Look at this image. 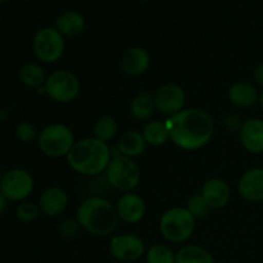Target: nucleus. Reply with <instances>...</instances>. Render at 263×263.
<instances>
[{
    "label": "nucleus",
    "mask_w": 263,
    "mask_h": 263,
    "mask_svg": "<svg viewBox=\"0 0 263 263\" xmlns=\"http://www.w3.org/2000/svg\"><path fill=\"white\" fill-rule=\"evenodd\" d=\"M170 140L182 151H198L207 145L215 134V122L200 108H185L166 121Z\"/></svg>",
    "instance_id": "f257e3e1"
},
{
    "label": "nucleus",
    "mask_w": 263,
    "mask_h": 263,
    "mask_svg": "<svg viewBox=\"0 0 263 263\" xmlns=\"http://www.w3.org/2000/svg\"><path fill=\"white\" fill-rule=\"evenodd\" d=\"M2 177H3V176H2V175H0V184H2Z\"/></svg>",
    "instance_id": "f704fd0d"
},
{
    "label": "nucleus",
    "mask_w": 263,
    "mask_h": 263,
    "mask_svg": "<svg viewBox=\"0 0 263 263\" xmlns=\"http://www.w3.org/2000/svg\"><path fill=\"white\" fill-rule=\"evenodd\" d=\"M84 15L77 10H66L61 13L55 20V28L67 37H76L81 35L85 30Z\"/></svg>",
    "instance_id": "6ab92c4d"
},
{
    "label": "nucleus",
    "mask_w": 263,
    "mask_h": 263,
    "mask_svg": "<svg viewBox=\"0 0 263 263\" xmlns=\"http://www.w3.org/2000/svg\"><path fill=\"white\" fill-rule=\"evenodd\" d=\"M120 67L128 76H141L151 67V55L140 46H133L123 51L120 59Z\"/></svg>",
    "instance_id": "f3484780"
},
{
    "label": "nucleus",
    "mask_w": 263,
    "mask_h": 263,
    "mask_svg": "<svg viewBox=\"0 0 263 263\" xmlns=\"http://www.w3.org/2000/svg\"><path fill=\"white\" fill-rule=\"evenodd\" d=\"M146 141L144 139L143 133L136 130H128L122 134L117 143V151L122 156L128 157V158H136L140 157L146 149Z\"/></svg>",
    "instance_id": "aec40b11"
},
{
    "label": "nucleus",
    "mask_w": 263,
    "mask_h": 263,
    "mask_svg": "<svg viewBox=\"0 0 263 263\" xmlns=\"http://www.w3.org/2000/svg\"><path fill=\"white\" fill-rule=\"evenodd\" d=\"M40 208H39V204H35L32 202H21V204L17 207V211H15V216H17L18 220L21 222H32L40 215Z\"/></svg>",
    "instance_id": "cd10ccee"
},
{
    "label": "nucleus",
    "mask_w": 263,
    "mask_h": 263,
    "mask_svg": "<svg viewBox=\"0 0 263 263\" xmlns=\"http://www.w3.org/2000/svg\"><path fill=\"white\" fill-rule=\"evenodd\" d=\"M76 220L81 229L95 236L109 235L120 222L116 205L102 195L86 198L77 208Z\"/></svg>",
    "instance_id": "7ed1b4c3"
},
{
    "label": "nucleus",
    "mask_w": 263,
    "mask_h": 263,
    "mask_svg": "<svg viewBox=\"0 0 263 263\" xmlns=\"http://www.w3.org/2000/svg\"><path fill=\"white\" fill-rule=\"evenodd\" d=\"M141 2H148V0H141Z\"/></svg>",
    "instance_id": "e433bc0d"
},
{
    "label": "nucleus",
    "mask_w": 263,
    "mask_h": 263,
    "mask_svg": "<svg viewBox=\"0 0 263 263\" xmlns=\"http://www.w3.org/2000/svg\"><path fill=\"white\" fill-rule=\"evenodd\" d=\"M7 205H8V199L4 197V194L0 192V215L7 210Z\"/></svg>",
    "instance_id": "473e14b6"
},
{
    "label": "nucleus",
    "mask_w": 263,
    "mask_h": 263,
    "mask_svg": "<svg viewBox=\"0 0 263 263\" xmlns=\"http://www.w3.org/2000/svg\"><path fill=\"white\" fill-rule=\"evenodd\" d=\"M145 252L146 248L143 239L134 234H120L113 236L109 241L110 256L120 263H135L145 256Z\"/></svg>",
    "instance_id": "9d476101"
},
{
    "label": "nucleus",
    "mask_w": 263,
    "mask_h": 263,
    "mask_svg": "<svg viewBox=\"0 0 263 263\" xmlns=\"http://www.w3.org/2000/svg\"><path fill=\"white\" fill-rule=\"evenodd\" d=\"M92 133H94L95 139L104 141V143H109L116 138L118 133L117 121L110 116H103L95 122Z\"/></svg>",
    "instance_id": "393cba45"
},
{
    "label": "nucleus",
    "mask_w": 263,
    "mask_h": 263,
    "mask_svg": "<svg viewBox=\"0 0 263 263\" xmlns=\"http://www.w3.org/2000/svg\"><path fill=\"white\" fill-rule=\"evenodd\" d=\"M244 121L239 117L238 115H228L223 118V127L230 133H235V131H240L241 126H243Z\"/></svg>",
    "instance_id": "7c9ffc66"
},
{
    "label": "nucleus",
    "mask_w": 263,
    "mask_h": 263,
    "mask_svg": "<svg viewBox=\"0 0 263 263\" xmlns=\"http://www.w3.org/2000/svg\"><path fill=\"white\" fill-rule=\"evenodd\" d=\"M185 208L189 211L190 215H192L195 220H200V218L207 217V216L210 215L211 211H212L200 193L193 194L192 197L187 199L186 207Z\"/></svg>",
    "instance_id": "bb28decb"
},
{
    "label": "nucleus",
    "mask_w": 263,
    "mask_h": 263,
    "mask_svg": "<svg viewBox=\"0 0 263 263\" xmlns=\"http://www.w3.org/2000/svg\"><path fill=\"white\" fill-rule=\"evenodd\" d=\"M74 135L64 123H50L39 133L37 145L49 158L67 157L74 145Z\"/></svg>",
    "instance_id": "423d86ee"
},
{
    "label": "nucleus",
    "mask_w": 263,
    "mask_h": 263,
    "mask_svg": "<svg viewBox=\"0 0 263 263\" xmlns=\"http://www.w3.org/2000/svg\"><path fill=\"white\" fill-rule=\"evenodd\" d=\"M239 140L247 152L252 154L263 153V120L248 118L239 131Z\"/></svg>",
    "instance_id": "4468645a"
},
{
    "label": "nucleus",
    "mask_w": 263,
    "mask_h": 263,
    "mask_svg": "<svg viewBox=\"0 0 263 263\" xmlns=\"http://www.w3.org/2000/svg\"><path fill=\"white\" fill-rule=\"evenodd\" d=\"M253 80L256 85L263 87V63H259L253 71Z\"/></svg>",
    "instance_id": "2f4dec72"
},
{
    "label": "nucleus",
    "mask_w": 263,
    "mask_h": 263,
    "mask_svg": "<svg viewBox=\"0 0 263 263\" xmlns=\"http://www.w3.org/2000/svg\"><path fill=\"white\" fill-rule=\"evenodd\" d=\"M14 135L17 140H20L21 143H30V141L37 139L39 133L32 123L21 122L15 126Z\"/></svg>",
    "instance_id": "c85d7f7f"
},
{
    "label": "nucleus",
    "mask_w": 263,
    "mask_h": 263,
    "mask_svg": "<svg viewBox=\"0 0 263 263\" xmlns=\"http://www.w3.org/2000/svg\"><path fill=\"white\" fill-rule=\"evenodd\" d=\"M4 2H7V0H0V3H4Z\"/></svg>",
    "instance_id": "c9c22d12"
},
{
    "label": "nucleus",
    "mask_w": 263,
    "mask_h": 263,
    "mask_svg": "<svg viewBox=\"0 0 263 263\" xmlns=\"http://www.w3.org/2000/svg\"><path fill=\"white\" fill-rule=\"evenodd\" d=\"M81 229L77 220H64L59 226V234L66 240H71L79 235V231Z\"/></svg>",
    "instance_id": "c756f323"
},
{
    "label": "nucleus",
    "mask_w": 263,
    "mask_h": 263,
    "mask_svg": "<svg viewBox=\"0 0 263 263\" xmlns=\"http://www.w3.org/2000/svg\"><path fill=\"white\" fill-rule=\"evenodd\" d=\"M20 81L22 82L25 86L31 87V89H40L45 85L46 74L43 67L33 62H28V63L23 64L20 68Z\"/></svg>",
    "instance_id": "4be33fe9"
},
{
    "label": "nucleus",
    "mask_w": 263,
    "mask_h": 263,
    "mask_svg": "<svg viewBox=\"0 0 263 263\" xmlns=\"http://www.w3.org/2000/svg\"><path fill=\"white\" fill-rule=\"evenodd\" d=\"M157 112L167 116V118L185 109L186 94L180 85L166 84L156 90L153 94Z\"/></svg>",
    "instance_id": "9b49d317"
},
{
    "label": "nucleus",
    "mask_w": 263,
    "mask_h": 263,
    "mask_svg": "<svg viewBox=\"0 0 263 263\" xmlns=\"http://www.w3.org/2000/svg\"><path fill=\"white\" fill-rule=\"evenodd\" d=\"M118 218L126 223H138L145 217V200L134 192L125 193L118 198L116 203Z\"/></svg>",
    "instance_id": "f8f14e48"
},
{
    "label": "nucleus",
    "mask_w": 263,
    "mask_h": 263,
    "mask_svg": "<svg viewBox=\"0 0 263 263\" xmlns=\"http://www.w3.org/2000/svg\"><path fill=\"white\" fill-rule=\"evenodd\" d=\"M35 181L32 175L23 168H13L2 177L0 192L8 200L25 202L33 192Z\"/></svg>",
    "instance_id": "1a4fd4ad"
},
{
    "label": "nucleus",
    "mask_w": 263,
    "mask_h": 263,
    "mask_svg": "<svg viewBox=\"0 0 263 263\" xmlns=\"http://www.w3.org/2000/svg\"><path fill=\"white\" fill-rule=\"evenodd\" d=\"M156 112L153 94L148 91H140L133 98L130 103V113L135 120L148 121Z\"/></svg>",
    "instance_id": "412c9836"
},
{
    "label": "nucleus",
    "mask_w": 263,
    "mask_h": 263,
    "mask_svg": "<svg viewBox=\"0 0 263 263\" xmlns=\"http://www.w3.org/2000/svg\"><path fill=\"white\" fill-rule=\"evenodd\" d=\"M238 193L247 202H263V167H253L241 175L238 181Z\"/></svg>",
    "instance_id": "ddd939ff"
},
{
    "label": "nucleus",
    "mask_w": 263,
    "mask_h": 263,
    "mask_svg": "<svg viewBox=\"0 0 263 263\" xmlns=\"http://www.w3.org/2000/svg\"><path fill=\"white\" fill-rule=\"evenodd\" d=\"M123 263H130V262H123Z\"/></svg>",
    "instance_id": "4c0bfd02"
},
{
    "label": "nucleus",
    "mask_w": 263,
    "mask_h": 263,
    "mask_svg": "<svg viewBox=\"0 0 263 263\" xmlns=\"http://www.w3.org/2000/svg\"><path fill=\"white\" fill-rule=\"evenodd\" d=\"M146 263H176V253L164 244H154L145 252Z\"/></svg>",
    "instance_id": "a878e982"
},
{
    "label": "nucleus",
    "mask_w": 263,
    "mask_h": 263,
    "mask_svg": "<svg viewBox=\"0 0 263 263\" xmlns=\"http://www.w3.org/2000/svg\"><path fill=\"white\" fill-rule=\"evenodd\" d=\"M229 100L236 108H251L258 103L259 91L251 82L239 81L230 86L228 92Z\"/></svg>",
    "instance_id": "a211bd4d"
},
{
    "label": "nucleus",
    "mask_w": 263,
    "mask_h": 263,
    "mask_svg": "<svg viewBox=\"0 0 263 263\" xmlns=\"http://www.w3.org/2000/svg\"><path fill=\"white\" fill-rule=\"evenodd\" d=\"M45 94L61 104L71 103L81 91V84L76 74L67 69H57L46 77Z\"/></svg>",
    "instance_id": "0eeeda50"
},
{
    "label": "nucleus",
    "mask_w": 263,
    "mask_h": 263,
    "mask_svg": "<svg viewBox=\"0 0 263 263\" xmlns=\"http://www.w3.org/2000/svg\"><path fill=\"white\" fill-rule=\"evenodd\" d=\"M66 158L68 166L74 172L84 176L95 177L105 172L112 159V149L108 143L92 136L77 140Z\"/></svg>",
    "instance_id": "f03ea898"
},
{
    "label": "nucleus",
    "mask_w": 263,
    "mask_h": 263,
    "mask_svg": "<svg viewBox=\"0 0 263 263\" xmlns=\"http://www.w3.org/2000/svg\"><path fill=\"white\" fill-rule=\"evenodd\" d=\"M143 136L151 146H162L170 140L166 122L162 121H151L146 123L143 128Z\"/></svg>",
    "instance_id": "b1692460"
},
{
    "label": "nucleus",
    "mask_w": 263,
    "mask_h": 263,
    "mask_svg": "<svg viewBox=\"0 0 263 263\" xmlns=\"http://www.w3.org/2000/svg\"><path fill=\"white\" fill-rule=\"evenodd\" d=\"M200 194L203 195L211 210H222L230 202L231 190L225 180L213 177L203 184Z\"/></svg>",
    "instance_id": "dca6fc26"
},
{
    "label": "nucleus",
    "mask_w": 263,
    "mask_h": 263,
    "mask_svg": "<svg viewBox=\"0 0 263 263\" xmlns=\"http://www.w3.org/2000/svg\"><path fill=\"white\" fill-rule=\"evenodd\" d=\"M64 36L55 27L40 28L32 39V50L43 63H55L63 57Z\"/></svg>",
    "instance_id": "6e6552de"
},
{
    "label": "nucleus",
    "mask_w": 263,
    "mask_h": 263,
    "mask_svg": "<svg viewBox=\"0 0 263 263\" xmlns=\"http://www.w3.org/2000/svg\"><path fill=\"white\" fill-rule=\"evenodd\" d=\"M258 103L259 105H261V108L263 109V90L261 92H259V99H258Z\"/></svg>",
    "instance_id": "72a5a7b5"
},
{
    "label": "nucleus",
    "mask_w": 263,
    "mask_h": 263,
    "mask_svg": "<svg viewBox=\"0 0 263 263\" xmlns=\"http://www.w3.org/2000/svg\"><path fill=\"white\" fill-rule=\"evenodd\" d=\"M195 221L185 207H172L159 218V231L168 243L181 244L194 234Z\"/></svg>",
    "instance_id": "39448f33"
},
{
    "label": "nucleus",
    "mask_w": 263,
    "mask_h": 263,
    "mask_svg": "<svg viewBox=\"0 0 263 263\" xmlns=\"http://www.w3.org/2000/svg\"><path fill=\"white\" fill-rule=\"evenodd\" d=\"M176 263H216V261L203 247L185 246L176 252Z\"/></svg>",
    "instance_id": "5701e85b"
},
{
    "label": "nucleus",
    "mask_w": 263,
    "mask_h": 263,
    "mask_svg": "<svg viewBox=\"0 0 263 263\" xmlns=\"http://www.w3.org/2000/svg\"><path fill=\"white\" fill-rule=\"evenodd\" d=\"M68 194L59 186H50L41 193L39 208L48 217H58L68 207Z\"/></svg>",
    "instance_id": "2eb2a0df"
},
{
    "label": "nucleus",
    "mask_w": 263,
    "mask_h": 263,
    "mask_svg": "<svg viewBox=\"0 0 263 263\" xmlns=\"http://www.w3.org/2000/svg\"><path fill=\"white\" fill-rule=\"evenodd\" d=\"M105 179L110 187L125 194L139 186L141 172L133 158L122 156L117 148H112V159L105 170Z\"/></svg>",
    "instance_id": "20e7f679"
}]
</instances>
